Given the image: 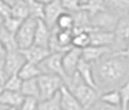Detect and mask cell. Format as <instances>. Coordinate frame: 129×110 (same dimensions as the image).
Returning a JSON list of instances; mask_svg holds the SVG:
<instances>
[{"mask_svg":"<svg viewBox=\"0 0 129 110\" xmlns=\"http://www.w3.org/2000/svg\"><path fill=\"white\" fill-rule=\"evenodd\" d=\"M92 69L99 92L117 89L129 80V58L118 51H111L93 62Z\"/></svg>","mask_w":129,"mask_h":110,"instance_id":"1","label":"cell"},{"mask_svg":"<svg viewBox=\"0 0 129 110\" xmlns=\"http://www.w3.org/2000/svg\"><path fill=\"white\" fill-rule=\"evenodd\" d=\"M66 85L74 93L83 109L93 107L95 103L98 101L99 91L85 83L77 71L70 78V80Z\"/></svg>","mask_w":129,"mask_h":110,"instance_id":"2","label":"cell"},{"mask_svg":"<svg viewBox=\"0 0 129 110\" xmlns=\"http://www.w3.org/2000/svg\"><path fill=\"white\" fill-rule=\"evenodd\" d=\"M40 88V100L47 99L60 90L64 81L60 76L53 73H41L37 77Z\"/></svg>","mask_w":129,"mask_h":110,"instance_id":"3","label":"cell"},{"mask_svg":"<svg viewBox=\"0 0 129 110\" xmlns=\"http://www.w3.org/2000/svg\"><path fill=\"white\" fill-rule=\"evenodd\" d=\"M38 19L32 16L22 21L20 28L14 34L18 49H25L33 44Z\"/></svg>","mask_w":129,"mask_h":110,"instance_id":"4","label":"cell"},{"mask_svg":"<svg viewBox=\"0 0 129 110\" xmlns=\"http://www.w3.org/2000/svg\"><path fill=\"white\" fill-rule=\"evenodd\" d=\"M62 52H51L48 57L39 64L42 73H53L60 76L64 81V85L68 83L70 78L64 71L62 63Z\"/></svg>","mask_w":129,"mask_h":110,"instance_id":"5","label":"cell"},{"mask_svg":"<svg viewBox=\"0 0 129 110\" xmlns=\"http://www.w3.org/2000/svg\"><path fill=\"white\" fill-rule=\"evenodd\" d=\"M114 42L111 45L112 51H121L129 45V14L118 19L114 30Z\"/></svg>","mask_w":129,"mask_h":110,"instance_id":"6","label":"cell"},{"mask_svg":"<svg viewBox=\"0 0 129 110\" xmlns=\"http://www.w3.org/2000/svg\"><path fill=\"white\" fill-rule=\"evenodd\" d=\"M119 18L120 17L116 14L104 9L91 17V24L94 29L114 32Z\"/></svg>","mask_w":129,"mask_h":110,"instance_id":"7","label":"cell"},{"mask_svg":"<svg viewBox=\"0 0 129 110\" xmlns=\"http://www.w3.org/2000/svg\"><path fill=\"white\" fill-rule=\"evenodd\" d=\"M82 55H83V49L75 46H73L63 54V67L69 78H71L76 72L77 66L82 59Z\"/></svg>","mask_w":129,"mask_h":110,"instance_id":"8","label":"cell"},{"mask_svg":"<svg viewBox=\"0 0 129 110\" xmlns=\"http://www.w3.org/2000/svg\"><path fill=\"white\" fill-rule=\"evenodd\" d=\"M25 62H26V60L22 54V52L19 51V49L15 51H7L5 58L4 64L6 79L13 74H18L19 70Z\"/></svg>","mask_w":129,"mask_h":110,"instance_id":"9","label":"cell"},{"mask_svg":"<svg viewBox=\"0 0 129 110\" xmlns=\"http://www.w3.org/2000/svg\"><path fill=\"white\" fill-rule=\"evenodd\" d=\"M67 12L63 7L60 0H53L50 3L44 6V16L42 20L49 28L56 26V20L62 13Z\"/></svg>","mask_w":129,"mask_h":110,"instance_id":"10","label":"cell"},{"mask_svg":"<svg viewBox=\"0 0 129 110\" xmlns=\"http://www.w3.org/2000/svg\"><path fill=\"white\" fill-rule=\"evenodd\" d=\"M19 51L24 56L26 61L37 64V65H39L41 61H44L51 53V51L48 48H44V47L38 46L35 44L30 45L25 49H19Z\"/></svg>","mask_w":129,"mask_h":110,"instance_id":"11","label":"cell"},{"mask_svg":"<svg viewBox=\"0 0 129 110\" xmlns=\"http://www.w3.org/2000/svg\"><path fill=\"white\" fill-rule=\"evenodd\" d=\"M61 110H80L83 109L81 104L67 85H63L60 90Z\"/></svg>","mask_w":129,"mask_h":110,"instance_id":"12","label":"cell"},{"mask_svg":"<svg viewBox=\"0 0 129 110\" xmlns=\"http://www.w3.org/2000/svg\"><path fill=\"white\" fill-rule=\"evenodd\" d=\"M24 96L21 92L4 89L0 92V104L7 106L9 109L21 108Z\"/></svg>","mask_w":129,"mask_h":110,"instance_id":"13","label":"cell"},{"mask_svg":"<svg viewBox=\"0 0 129 110\" xmlns=\"http://www.w3.org/2000/svg\"><path fill=\"white\" fill-rule=\"evenodd\" d=\"M111 51L112 49L110 46H96L90 44L83 49L82 58L88 62L93 63Z\"/></svg>","mask_w":129,"mask_h":110,"instance_id":"14","label":"cell"},{"mask_svg":"<svg viewBox=\"0 0 129 110\" xmlns=\"http://www.w3.org/2000/svg\"><path fill=\"white\" fill-rule=\"evenodd\" d=\"M50 36H51V28H49L47 25V24L42 19H38V24H37L33 44L44 47V48H48V49Z\"/></svg>","mask_w":129,"mask_h":110,"instance_id":"15","label":"cell"},{"mask_svg":"<svg viewBox=\"0 0 129 110\" xmlns=\"http://www.w3.org/2000/svg\"><path fill=\"white\" fill-rule=\"evenodd\" d=\"M89 33L91 37V45L111 47V45L113 44V42H114V33L113 32L94 29Z\"/></svg>","mask_w":129,"mask_h":110,"instance_id":"16","label":"cell"},{"mask_svg":"<svg viewBox=\"0 0 129 110\" xmlns=\"http://www.w3.org/2000/svg\"><path fill=\"white\" fill-rule=\"evenodd\" d=\"M104 9L122 17L129 14V0H104Z\"/></svg>","mask_w":129,"mask_h":110,"instance_id":"17","label":"cell"},{"mask_svg":"<svg viewBox=\"0 0 129 110\" xmlns=\"http://www.w3.org/2000/svg\"><path fill=\"white\" fill-rule=\"evenodd\" d=\"M76 71L79 73L81 78L83 79V80L89 86L92 87L93 88L98 89V87L96 85V82L94 80V75H93V69H92V63L88 62V61H84L82 58L79 62L78 66H77Z\"/></svg>","mask_w":129,"mask_h":110,"instance_id":"18","label":"cell"},{"mask_svg":"<svg viewBox=\"0 0 129 110\" xmlns=\"http://www.w3.org/2000/svg\"><path fill=\"white\" fill-rule=\"evenodd\" d=\"M42 71L40 69L39 65L26 61L19 70L18 75L20 76L22 80H30V79H35V78L39 77Z\"/></svg>","mask_w":129,"mask_h":110,"instance_id":"19","label":"cell"},{"mask_svg":"<svg viewBox=\"0 0 129 110\" xmlns=\"http://www.w3.org/2000/svg\"><path fill=\"white\" fill-rule=\"evenodd\" d=\"M21 93L23 96L35 97L40 100V88H39L37 78L22 80Z\"/></svg>","mask_w":129,"mask_h":110,"instance_id":"20","label":"cell"},{"mask_svg":"<svg viewBox=\"0 0 129 110\" xmlns=\"http://www.w3.org/2000/svg\"><path fill=\"white\" fill-rule=\"evenodd\" d=\"M100 100L113 107L121 109V100H120V95H119L118 89H111L105 91L100 96Z\"/></svg>","mask_w":129,"mask_h":110,"instance_id":"21","label":"cell"},{"mask_svg":"<svg viewBox=\"0 0 129 110\" xmlns=\"http://www.w3.org/2000/svg\"><path fill=\"white\" fill-rule=\"evenodd\" d=\"M40 110H61L60 104V92H56L50 98L47 99L40 100L38 105Z\"/></svg>","mask_w":129,"mask_h":110,"instance_id":"22","label":"cell"},{"mask_svg":"<svg viewBox=\"0 0 129 110\" xmlns=\"http://www.w3.org/2000/svg\"><path fill=\"white\" fill-rule=\"evenodd\" d=\"M0 42L3 43L7 51L18 50V46L16 43L15 36L14 33L8 32L4 26L0 28Z\"/></svg>","mask_w":129,"mask_h":110,"instance_id":"23","label":"cell"},{"mask_svg":"<svg viewBox=\"0 0 129 110\" xmlns=\"http://www.w3.org/2000/svg\"><path fill=\"white\" fill-rule=\"evenodd\" d=\"M11 15L22 20H24L30 16V9L25 0H19L18 2H16L14 6H12Z\"/></svg>","mask_w":129,"mask_h":110,"instance_id":"24","label":"cell"},{"mask_svg":"<svg viewBox=\"0 0 129 110\" xmlns=\"http://www.w3.org/2000/svg\"><path fill=\"white\" fill-rule=\"evenodd\" d=\"M81 8L86 11L91 17L104 10V0H86V2L82 4Z\"/></svg>","mask_w":129,"mask_h":110,"instance_id":"25","label":"cell"},{"mask_svg":"<svg viewBox=\"0 0 129 110\" xmlns=\"http://www.w3.org/2000/svg\"><path fill=\"white\" fill-rule=\"evenodd\" d=\"M56 26L63 31H72L74 28V17L69 12H64L56 20Z\"/></svg>","mask_w":129,"mask_h":110,"instance_id":"26","label":"cell"},{"mask_svg":"<svg viewBox=\"0 0 129 110\" xmlns=\"http://www.w3.org/2000/svg\"><path fill=\"white\" fill-rule=\"evenodd\" d=\"M22 84V80L20 78V76L18 74H13L6 79V80L3 83V88L12 90V91L21 92Z\"/></svg>","mask_w":129,"mask_h":110,"instance_id":"27","label":"cell"},{"mask_svg":"<svg viewBox=\"0 0 129 110\" xmlns=\"http://www.w3.org/2000/svg\"><path fill=\"white\" fill-rule=\"evenodd\" d=\"M91 44V37L88 32H80L73 34L72 45L83 49L88 45Z\"/></svg>","mask_w":129,"mask_h":110,"instance_id":"28","label":"cell"},{"mask_svg":"<svg viewBox=\"0 0 129 110\" xmlns=\"http://www.w3.org/2000/svg\"><path fill=\"white\" fill-rule=\"evenodd\" d=\"M22 21L23 20H22V19L14 17V16H13V15H10V16L5 18L4 25H3V26H4L8 32H10V33L15 34L16 32L20 28Z\"/></svg>","mask_w":129,"mask_h":110,"instance_id":"29","label":"cell"},{"mask_svg":"<svg viewBox=\"0 0 129 110\" xmlns=\"http://www.w3.org/2000/svg\"><path fill=\"white\" fill-rule=\"evenodd\" d=\"M117 89H118L119 95H120V108L126 110L129 102V80L127 82H125V84H123L121 87H119Z\"/></svg>","mask_w":129,"mask_h":110,"instance_id":"30","label":"cell"},{"mask_svg":"<svg viewBox=\"0 0 129 110\" xmlns=\"http://www.w3.org/2000/svg\"><path fill=\"white\" fill-rule=\"evenodd\" d=\"M29 6L30 9V16L34 17L36 19H43L44 16V5L34 2Z\"/></svg>","mask_w":129,"mask_h":110,"instance_id":"31","label":"cell"},{"mask_svg":"<svg viewBox=\"0 0 129 110\" xmlns=\"http://www.w3.org/2000/svg\"><path fill=\"white\" fill-rule=\"evenodd\" d=\"M64 10L69 13H74L80 10L82 6L81 0H60Z\"/></svg>","mask_w":129,"mask_h":110,"instance_id":"32","label":"cell"},{"mask_svg":"<svg viewBox=\"0 0 129 110\" xmlns=\"http://www.w3.org/2000/svg\"><path fill=\"white\" fill-rule=\"evenodd\" d=\"M39 98H35V97H30V96H24L23 101L21 106L20 109L23 110H35L38 109V105H39Z\"/></svg>","mask_w":129,"mask_h":110,"instance_id":"33","label":"cell"},{"mask_svg":"<svg viewBox=\"0 0 129 110\" xmlns=\"http://www.w3.org/2000/svg\"><path fill=\"white\" fill-rule=\"evenodd\" d=\"M11 13H12V6L5 0H0V14L4 18H6L10 16Z\"/></svg>","mask_w":129,"mask_h":110,"instance_id":"34","label":"cell"},{"mask_svg":"<svg viewBox=\"0 0 129 110\" xmlns=\"http://www.w3.org/2000/svg\"><path fill=\"white\" fill-rule=\"evenodd\" d=\"M6 53H7V51H6V47L0 42V59H5L6 56Z\"/></svg>","mask_w":129,"mask_h":110,"instance_id":"35","label":"cell"},{"mask_svg":"<svg viewBox=\"0 0 129 110\" xmlns=\"http://www.w3.org/2000/svg\"><path fill=\"white\" fill-rule=\"evenodd\" d=\"M118 52L122 53L123 55H125V56H126V57L129 58V45L125 50H124V51H118Z\"/></svg>","mask_w":129,"mask_h":110,"instance_id":"36","label":"cell"},{"mask_svg":"<svg viewBox=\"0 0 129 110\" xmlns=\"http://www.w3.org/2000/svg\"><path fill=\"white\" fill-rule=\"evenodd\" d=\"M36 2H38V3H40V4H42V5H47V4H48V3H50L51 1H53V0H35Z\"/></svg>","mask_w":129,"mask_h":110,"instance_id":"37","label":"cell"},{"mask_svg":"<svg viewBox=\"0 0 129 110\" xmlns=\"http://www.w3.org/2000/svg\"><path fill=\"white\" fill-rule=\"evenodd\" d=\"M5 1H6V3H8V4L12 6H14V5L15 4L16 2H18L19 0H5Z\"/></svg>","mask_w":129,"mask_h":110,"instance_id":"38","label":"cell"},{"mask_svg":"<svg viewBox=\"0 0 129 110\" xmlns=\"http://www.w3.org/2000/svg\"><path fill=\"white\" fill-rule=\"evenodd\" d=\"M4 21H5V18L1 15V14H0V28L4 25Z\"/></svg>","mask_w":129,"mask_h":110,"instance_id":"39","label":"cell"},{"mask_svg":"<svg viewBox=\"0 0 129 110\" xmlns=\"http://www.w3.org/2000/svg\"><path fill=\"white\" fill-rule=\"evenodd\" d=\"M6 109H9V108H8L7 106H4V105L0 104V110H6Z\"/></svg>","mask_w":129,"mask_h":110,"instance_id":"40","label":"cell"},{"mask_svg":"<svg viewBox=\"0 0 129 110\" xmlns=\"http://www.w3.org/2000/svg\"><path fill=\"white\" fill-rule=\"evenodd\" d=\"M3 90V83L1 82V80H0V92Z\"/></svg>","mask_w":129,"mask_h":110,"instance_id":"41","label":"cell"},{"mask_svg":"<svg viewBox=\"0 0 129 110\" xmlns=\"http://www.w3.org/2000/svg\"><path fill=\"white\" fill-rule=\"evenodd\" d=\"M81 1H82V4H83V3H84V2H86V0H81Z\"/></svg>","mask_w":129,"mask_h":110,"instance_id":"42","label":"cell"},{"mask_svg":"<svg viewBox=\"0 0 129 110\" xmlns=\"http://www.w3.org/2000/svg\"><path fill=\"white\" fill-rule=\"evenodd\" d=\"M127 109H129V102H128V106H127Z\"/></svg>","mask_w":129,"mask_h":110,"instance_id":"43","label":"cell"}]
</instances>
